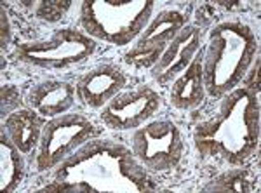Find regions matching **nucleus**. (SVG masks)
Wrapping results in <instances>:
<instances>
[{"instance_id":"1","label":"nucleus","mask_w":261,"mask_h":193,"mask_svg":"<svg viewBox=\"0 0 261 193\" xmlns=\"http://www.w3.org/2000/svg\"><path fill=\"white\" fill-rule=\"evenodd\" d=\"M261 112L258 94L244 89L220 99L218 112L193 131V143L202 158H218L230 166H242L259 146Z\"/></svg>"},{"instance_id":"9","label":"nucleus","mask_w":261,"mask_h":193,"mask_svg":"<svg viewBox=\"0 0 261 193\" xmlns=\"http://www.w3.org/2000/svg\"><path fill=\"white\" fill-rule=\"evenodd\" d=\"M162 106V98L153 87L141 84L134 89L122 91L101 108V122L112 131H134L141 127Z\"/></svg>"},{"instance_id":"5","label":"nucleus","mask_w":261,"mask_h":193,"mask_svg":"<svg viewBox=\"0 0 261 193\" xmlns=\"http://www.w3.org/2000/svg\"><path fill=\"white\" fill-rule=\"evenodd\" d=\"M98 42L79 28H60L47 39L23 42L16 49L19 61L42 70H66L89 60Z\"/></svg>"},{"instance_id":"4","label":"nucleus","mask_w":261,"mask_h":193,"mask_svg":"<svg viewBox=\"0 0 261 193\" xmlns=\"http://www.w3.org/2000/svg\"><path fill=\"white\" fill-rule=\"evenodd\" d=\"M155 4L151 0H87L81 4L82 32L91 39L112 45H129L141 35L153 18Z\"/></svg>"},{"instance_id":"8","label":"nucleus","mask_w":261,"mask_h":193,"mask_svg":"<svg viewBox=\"0 0 261 193\" xmlns=\"http://www.w3.org/2000/svg\"><path fill=\"white\" fill-rule=\"evenodd\" d=\"M187 14L178 9H164L159 14H153L148 26L125 54V63L138 70L153 68L176 35L187 26Z\"/></svg>"},{"instance_id":"3","label":"nucleus","mask_w":261,"mask_h":193,"mask_svg":"<svg viewBox=\"0 0 261 193\" xmlns=\"http://www.w3.org/2000/svg\"><path fill=\"white\" fill-rule=\"evenodd\" d=\"M258 54L259 42L249 24L242 21L216 24L202 49V73L207 96L220 101L237 89Z\"/></svg>"},{"instance_id":"14","label":"nucleus","mask_w":261,"mask_h":193,"mask_svg":"<svg viewBox=\"0 0 261 193\" xmlns=\"http://www.w3.org/2000/svg\"><path fill=\"white\" fill-rule=\"evenodd\" d=\"M204 73H202V49L183 73L171 84L169 98L174 108L190 112L199 108L205 99Z\"/></svg>"},{"instance_id":"16","label":"nucleus","mask_w":261,"mask_h":193,"mask_svg":"<svg viewBox=\"0 0 261 193\" xmlns=\"http://www.w3.org/2000/svg\"><path fill=\"white\" fill-rule=\"evenodd\" d=\"M254 173L246 167H235L230 169L226 173H223L221 176H218L216 179H213L207 186H204V191H216V193H226V191H233V193H247V191H254L256 184H254Z\"/></svg>"},{"instance_id":"10","label":"nucleus","mask_w":261,"mask_h":193,"mask_svg":"<svg viewBox=\"0 0 261 193\" xmlns=\"http://www.w3.org/2000/svg\"><path fill=\"white\" fill-rule=\"evenodd\" d=\"M202 32L195 24H187L181 30L161 60L151 68V77L161 87L171 86L183 73L202 49Z\"/></svg>"},{"instance_id":"6","label":"nucleus","mask_w":261,"mask_h":193,"mask_svg":"<svg viewBox=\"0 0 261 193\" xmlns=\"http://www.w3.org/2000/svg\"><path fill=\"white\" fill-rule=\"evenodd\" d=\"M99 134L96 124L81 113H65L45 122L35 155L39 173H47L65 162L87 141Z\"/></svg>"},{"instance_id":"18","label":"nucleus","mask_w":261,"mask_h":193,"mask_svg":"<svg viewBox=\"0 0 261 193\" xmlns=\"http://www.w3.org/2000/svg\"><path fill=\"white\" fill-rule=\"evenodd\" d=\"M241 86L244 89L254 92V94H259V54L254 58V61H252V65L249 66V70L246 71Z\"/></svg>"},{"instance_id":"11","label":"nucleus","mask_w":261,"mask_h":193,"mask_svg":"<svg viewBox=\"0 0 261 193\" xmlns=\"http://www.w3.org/2000/svg\"><path fill=\"white\" fill-rule=\"evenodd\" d=\"M125 86H127V75L117 65L103 63L87 70L77 78L75 92L79 101L87 108L99 110L110 103L119 92L124 91Z\"/></svg>"},{"instance_id":"19","label":"nucleus","mask_w":261,"mask_h":193,"mask_svg":"<svg viewBox=\"0 0 261 193\" xmlns=\"http://www.w3.org/2000/svg\"><path fill=\"white\" fill-rule=\"evenodd\" d=\"M11 42V30H9V19H7L6 11L2 9V47H6Z\"/></svg>"},{"instance_id":"2","label":"nucleus","mask_w":261,"mask_h":193,"mask_svg":"<svg viewBox=\"0 0 261 193\" xmlns=\"http://www.w3.org/2000/svg\"><path fill=\"white\" fill-rule=\"evenodd\" d=\"M54 179L75 183L82 193L151 191L143 166L133 150L112 140L87 141L54 169Z\"/></svg>"},{"instance_id":"7","label":"nucleus","mask_w":261,"mask_h":193,"mask_svg":"<svg viewBox=\"0 0 261 193\" xmlns=\"http://www.w3.org/2000/svg\"><path fill=\"white\" fill-rule=\"evenodd\" d=\"M130 150L138 162L151 173H167L181 162L185 152L183 134L172 120H151L134 129Z\"/></svg>"},{"instance_id":"12","label":"nucleus","mask_w":261,"mask_h":193,"mask_svg":"<svg viewBox=\"0 0 261 193\" xmlns=\"http://www.w3.org/2000/svg\"><path fill=\"white\" fill-rule=\"evenodd\" d=\"M75 92L73 84L68 80H40L28 89L27 92V104L42 119L49 120L54 117L70 113L75 106Z\"/></svg>"},{"instance_id":"13","label":"nucleus","mask_w":261,"mask_h":193,"mask_svg":"<svg viewBox=\"0 0 261 193\" xmlns=\"http://www.w3.org/2000/svg\"><path fill=\"white\" fill-rule=\"evenodd\" d=\"M45 122L47 120L37 115L30 108H21V110L11 112L6 117L2 129L24 157H32V155H37V150H39L42 129Z\"/></svg>"},{"instance_id":"15","label":"nucleus","mask_w":261,"mask_h":193,"mask_svg":"<svg viewBox=\"0 0 261 193\" xmlns=\"http://www.w3.org/2000/svg\"><path fill=\"white\" fill-rule=\"evenodd\" d=\"M24 155L14 146L6 131L0 132V190L16 191L24 176Z\"/></svg>"},{"instance_id":"17","label":"nucleus","mask_w":261,"mask_h":193,"mask_svg":"<svg viewBox=\"0 0 261 193\" xmlns=\"http://www.w3.org/2000/svg\"><path fill=\"white\" fill-rule=\"evenodd\" d=\"M70 6H71L70 2H39V4H33L37 16L42 19H47V21L60 19Z\"/></svg>"}]
</instances>
